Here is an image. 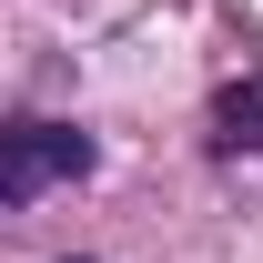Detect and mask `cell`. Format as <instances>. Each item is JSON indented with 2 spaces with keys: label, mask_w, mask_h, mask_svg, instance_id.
I'll list each match as a JSON object with an SVG mask.
<instances>
[{
  "label": "cell",
  "mask_w": 263,
  "mask_h": 263,
  "mask_svg": "<svg viewBox=\"0 0 263 263\" xmlns=\"http://www.w3.org/2000/svg\"><path fill=\"white\" fill-rule=\"evenodd\" d=\"M213 152H223V162L263 152V71H243V81L213 91Z\"/></svg>",
  "instance_id": "obj_2"
},
{
  "label": "cell",
  "mask_w": 263,
  "mask_h": 263,
  "mask_svg": "<svg viewBox=\"0 0 263 263\" xmlns=\"http://www.w3.org/2000/svg\"><path fill=\"white\" fill-rule=\"evenodd\" d=\"M91 172V132L71 122H10L0 132V202H41L51 182H81Z\"/></svg>",
  "instance_id": "obj_1"
}]
</instances>
